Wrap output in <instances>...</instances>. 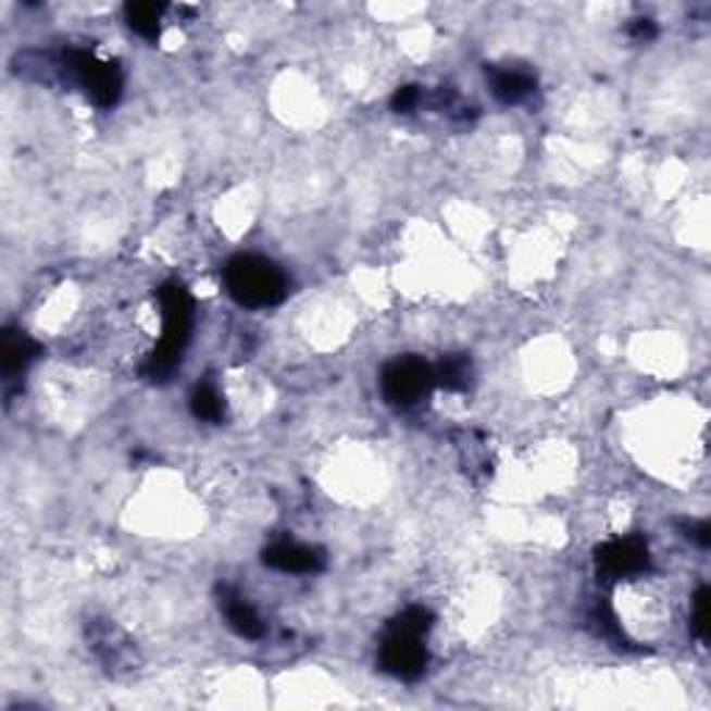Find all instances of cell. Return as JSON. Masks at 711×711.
<instances>
[{
  "instance_id": "6da1fadb",
  "label": "cell",
  "mask_w": 711,
  "mask_h": 711,
  "mask_svg": "<svg viewBox=\"0 0 711 711\" xmlns=\"http://www.w3.org/2000/svg\"><path fill=\"white\" fill-rule=\"evenodd\" d=\"M159 309H162V339L142 367V375L153 384L170 381V375L182 364L184 348H187L189 332H192L195 307L187 289L182 284L170 282L159 289Z\"/></svg>"
},
{
  "instance_id": "7a4b0ae2",
  "label": "cell",
  "mask_w": 711,
  "mask_h": 711,
  "mask_svg": "<svg viewBox=\"0 0 711 711\" xmlns=\"http://www.w3.org/2000/svg\"><path fill=\"white\" fill-rule=\"evenodd\" d=\"M434 628V614L423 606H409L389 623L387 637L381 643L378 664L384 673L400 681H417L428 664L423 639Z\"/></svg>"
},
{
  "instance_id": "3957f363",
  "label": "cell",
  "mask_w": 711,
  "mask_h": 711,
  "mask_svg": "<svg viewBox=\"0 0 711 711\" xmlns=\"http://www.w3.org/2000/svg\"><path fill=\"white\" fill-rule=\"evenodd\" d=\"M223 282L228 295L245 309L278 307L289 292L287 273L270 259L253 253H239L225 264Z\"/></svg>"
},
{
  "instance_id": "277c9868",
  "label": "cell",
  "mask_w": 711,
  "mask_h": 711,
  "mask_svg": "<svg viewBox=\"0 0 711 711\" xmlns=\"http://www.w3.org/2000/svg\"><path fill=\"white\" fill-rule=\"evenodd\" d=\"M62 70L95 100V107L112 109L123 95V73L117 62H103L89 50H67Z\"/></svg>"
},
{
  "instance_id": "5b68a950",
  "label": "cell",
  "mask_w": 711,
  "mask_h": 711,
  "mask_svg": "<svg viewBox=\"0 0 711 711\" xmlns=\"http://www.w3.org/2000/svg\"><path fill=\"white\" fill-rule=\"evenodd\" d=\"M434 387H437L434 367L425 364L423 359H414V356L395 359L381 373V392L395 409H414L428 398Z\"/></svg>"
},
{
  "instance_id": "8992f818",
  "label": "cell",
  "mask_w": 711,
  "mask_h": 711,
  "mask_svg": "<svg viewBox=\"0 0 711 711\" xmlns=\"http://www.w3.org/2000/svg\"><path fill=\"white\" fill-rule=\"evenodd\" d=\"M595 564H598V575L612 584V581L634 578V575L648 573L650 567V550L643 537H623L612 539V542L600 545L595 550Z\"/></svg>"
},
{
  "instance_id": "52a82bcc",
  "label": "cell",
  "mask_w": 711,
  "mask_h": 711,
  "mask_svg": "<svg viewBox=\"0 0 711 711\" xmlns=\"http://www.w3.org/2000/svg\"><path fill=\"white\" fill-rule=\"evenodd\" d=\"M262 562L278 573H320L325 567V553L309 545L275 542L264 548Z\"/></svg>"
},
{
  "instance_id": "ba28073f",
  "label": "cell",
  "mask_w": 711,
  "mask_h": 711,
  "mask_svg": "<svg viewBox=\"0 0 711 711\" xmlns=\"http://www.w3.org/2000/svg\"><path fill=\"white\" fill-rule=\"evenodd\" d=\"M42 348L34 342L25 332L17 328H3V350H0V367H3V381L7 387H12V381H17L25 370L32 367L39 359Z\"/></svg>"
},
{
  "instance_id": "9c48e42d",
  "label": "cell",
  "mask_w": 711,
  "mask_h": 711,
  "mask_svg": "<svg viewBox=\"0 0 711 711\" xmlns=\"http://www.w3.org/2000/svg\"><path fill=\"white\" fill-rule=\"evenodd\" d=\"M220 612L225 614L228 628H232L234 634H239L242 639H262L264 631H267V625L259 618L257 609L228 587L220 589Z\"/></svg>"
},
{
  "instance_id": "30bf717a",
  "label": "cell",
  "mask_w": 711,
  "mask_h": 711,
  "mask_svg": "<svg viewBox=\"0 0 711 711\" xmlns=\"http://www.w3.org/2000/svg\"><path fill=\"white\" fill-rule=\"evenodd\" d=\"M489 87H492V95L506 103V107H517L523 100H528L531 95L537 92V78L528 73V70L517 67H487Z\"/></svg>"
},
{
  "instance_id": "8fae6325",
  "label": "cell",
  "mask_w": 711,
  "mask_h": 711,
  "mask_svg": "<svg viewBox=\"0 0 711 711\" xmlns=\"http://www.w3.org/2000/svg\"><path fill=\"white\" fill-rule=\"evenodd\" d=\"M434 381H437V387L448 389V392H464L473 384V362L464 353L445 356L442 362L434 367Z\"/></svg>"
},
{
  "instance_id": "7c38bea8",
  "label": "cell",
  "mask_w": 711,
  "mask_h": 711,
  "mask_svg": "<svg viewBox=\"0 0 711 711\" xmlns=\"http://www.w3.org/2000/svg\"><path fill=\"white\" fill-rule=\"evenodd\" d=\"M162 3H128L125 7V20L132 25L139 37L157 42L159 34H162Z\"/></svg>"
},
{
  "instance_id": "4fadbf2b",
  "label": "cell",
  "mask_w": 711,
  "mask_h": 711,
  "mask_svg": "<svg viewBox=\"0 0 711 711\" xmlns=\"http://www.w3.org/2000/svg\"><path fill=\"white\" fill-rule=\"evenodd\" d=\"M120 637H123V634H120L114 625H109V623L92 625V643H95L92 648H95V653L100 656V662L107 664L109 670H117V664L123 662V656L132 653L128 648H120L117 645Z\"/></svg>"
},
{
  "instance_id": "5bb4252c",
  "label": "cell",
  "mask_w": 711,
  "mask_h": 711,
  "mask_svg": "<svg viewBox=\"0 0 711 711\" xmlns=\"http://www.w3.org/2000/svg\"><path fill=\"white\" fill-rule=\"evenodd\" d=\"M189 409L203 423H223L225 417V400L220 398L217 389L212 384H198L189 395Z\"/></svg>"
},
{
  "instance_id": "9a60e30c",
  "label": "cell",
  "mask_w": 711,
  "mask_h": 711,
  "mask_svg": "<svg viewBox=\"0 0 711 711\" xmlns=\"http://www.w3.org/2000/svg\"><path fill=\"white\" fill-rule=\"evenodd\" d=\"M693 631L700 643H709V587H700L695 592V609H693Z\"/></svg>"
},
{
  "instance_id": "2e32d148",
  "label": "cell",
  "mask_w": 711,
  "mask_h": 711,
  "mask_svg": "<svg viewBox=\"0 0 711 711\" xmlns=\"http://www.w3.org/2000/svg\"><path fill=\"white\" fill-rule=\"evenodd\" d=\"M420 100H423V92L420 87H400L395 89L392 95V112L398 114H409L420 107Z\"/></svg>"
},
{
  "instance_id": "e0dca14e",
  "label": "cell",
  "mask_w": 711,
  "mask_h": 711,
  "mask_svg": "<svg viewBox=\"0 0 711 711\" xmlns=\"http://www.w3.org/2000/svg\"><path fill=\"white\" fill-rule=\"evenodd\" d=\"M628 34L631 39H637V42H650V39H656L653 20H634V23L628 25Z\"/></svg>"
},
{
  "instance_id": "ac0fdd59",
  "label": "cell",
  "mask_w": 711,
  "mask_h": 711,
  "mask_svg": "<svg viewBox=\"0 0 711 711\" xmlns=\"http://www.w3.org/2000/svg\"><path fill=\"white\" fill-rule=\"evenodd\" d=\"M687 537H693L695 542L700 545V548H709V542H711V525L706 523V520H700V523H693V525H687Z\"/></svg>"
}]
</instances>
